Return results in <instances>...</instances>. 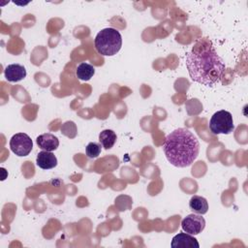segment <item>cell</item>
<instances>
[{
    "label": "cell",
    "mask_w": 248,
    "mask_h": 248,
    "mask_svg": "<svg viewBox=\"0 0 248 248\" xmlns=\"http://www.w3.org/2000/svg\"><path fill=\"white\" fill-rule=\"evenodd\" d=\"M186 67L191 79L205 86H214L219 82L226 68L212 43L205 38L187 52Z\"/></svg>",
    "instance_id": "cell-1"
},
{
    "label": "cell",
    "mask_w": 248,
    "mask_h": 248,
    "mask_svg": "<svg viewBox=\"0 0 248 248\" xmlns=\"http://www.w3.org/2000/svg\"><path fill=\"white\" fill-rule=\"evenodd\" d=\"M163 150L169 163L177 168H186L197 159L200 142L190 130L178 128L166 137Z\"/></svg>",
    "instance_id": "cell-2"
},
{
    "label": "cell",
    "mask_w": 248,
    "mask_h": 248,
    "mask_svg": "<svg viewBox=\"0 0 248 248\" xmlns=\"http://www.w3.org/2000/svg\"><path fill=\"white\" fill-rule=\"evenodd\" d=\"M96 50L104 56H112L116 54L122 46V37L119 31L108 27L102 29L95 37L94 41Z\"/></svg>",
    "instance_id": "cell-3"
},
{
    "label": "cell",
    "mask_w": 248,
    "mask_h": 248,
    "mask_svg": "<svg viewBox=\"0 0 248 248\" xmlns=\"http://www.w3.org/2000/svg\"><path fill=\"white\" fill-rule=\"evenodd\" d=\"M209 129L215 135L231 134L234 130L232 113L225 109L216 111L210 118Z\"/></svg>",
    "instance_id": "cell-4"
},
{
    "label": "cell",
    "mask_w": 248,
    "mask_h": 248,
    "mask_svg": "<svg viewBox=\"0 0 248 248\" xmlns=\"http://www.w3.org/2000/svg\"><path fill=\"white\" fill-rule=\"evenodd\" d=\"M10 148L16 156L24 157L31 152L33 141L27 134L17 133L11 138Z\"/></svg>",
    "instance_id": "cell-5"
},
{
    "label": "cell",
    "mask_w": 248,
    "mask_h": 248,
    "mask_svg": "<svg viewBox=\"0 0 248 248\" xmlns=\"http://www.w3.org/2000/svg\"><path fill=\"white\" fill-rule=\"evenodd\" d=\"M205 227V220L204 218L197 213H192L187 215L181 221V228L182 230L192 235H196L201 233Z\"/></svg>",
    "instance_id": "cell-6"
},
{
    "label": "cell",
    "mask_w": 248,
    "mask_h": 248,
    "mask_svg": "<svg viewBox=\"0 0 248 248\" xmlns=\"http://www.w3.org/2000/svg\"><path fill=\"white\" fill-rule=\"evenodd\" d=\"M170 246L172 248H199L198 240L187 232H180L172 237Z\"/></svg>",
    "instance_id": "cell-7"
},
{
    "label": "cell",
    "mask_w": 248,
    "mask_h": 248,
    "mask_svg": "<svg viewBox=\"0 0 248 248\" xmlns=\"http://www.w3.org/2000/svg\"><path fill=\"white\" fill-rule=\"evenodd\" d=\"M5 78L10 82H17L26 77V70L20 64H10L4 71Z\"/></svg>",
    "instance_id": "cell-8"
},
{
    "label": "cell",
    "mask_w": 248,
    "mask_h": 248,
    "mask_svg": "<svg viewBox=\"0 0 248 248\" xmlns=\"http://www.w3.org/2000/svg\"><path fill=\"white\" fill-rule=\"evenodd\" d=\"M36 142L41 149L50 152L56 150L59 146V140L57 139V137L50 133H45L40 135L36 139Z\"/></svg>",
    "instance_id": "cell-9"
},
{
    "label": "cell",
    "mask_w": 248,
    "mask_h": 248,
    "mask_svg": "<svg viewBox=\"0 0 248 248\" xmlns=\"http://www.w3.org/2000/svg\"><path fill=\"white\" fill-rule=\"evenodd\" d=\"M36 164L43 170H50L57 166V158L50 151L43 150L37 154Z\"/></svg>",
    "instance_id": "cell-10"
},
{
    "label": "cell",
    "mask_w": 248,
    "mask_h": 248,
    "mask_svg": "<svg viewBox=\"0 0 248 248\" xmlns=\"http://www.w3.org/2000/svg\"><path fill=\"white\" fill-rule=\"evenodd\" d=\"M189 207L194 213L203 215L208 210V202L205 198L195 195L189 202Z\"/></svg>",
    "instance_id": "cell-11"
},
{
    "label": "cell",
    "mask_w": 248,
    "mask_h": 248,
    "mask_svg": "<svg viewBox=\"0 0 248 248\" xmlns=\"http://www.w3.org/2000/svg\"><path fill=\"white\" fill-rule=\"evenodd\" d=\"M116 139H117V137H116L115 132H113L112 130H109V129H106V130L102 131L99 135V141L105 149L111 148L114 145Z\"/></svg>",
    "instance_id": "cell-12"
},
{
    "label": "cell",
    "mask_w": 248,
    "mask_h": 248,
    "mask_svg": "<svg viewBox=\"0 0 248 248\" xmlns=\"http://www.w3.org/2000/svg\"><path fill=\"white\" fill-rule=\"evenodd\" d=\"M94 74H95V68L92 65L85 62L80 63L76 70V75L78 78L84 81L89 80L94 76Z\"/></svg>",
    "instance_id": "cell-13"
},
{
    "label": "cell",
    "mask_w": 248,
    "mask_h": 248,
    "mask_svg": "<svg viewBox=\"0 0 248 248\" xmlns=\"http://www.w3.org/2000/svg\"><path fill=\"white\" fill-rule=\"evenodd\" d=\"M102 145L101 143H97V142H89L86 147H85V153L87 155L88 158H97L102 150Z\"/></svg>",
    "instance_id": "cell-14"
}]
</instances>
